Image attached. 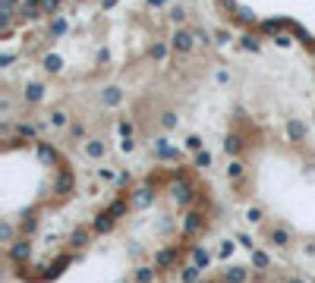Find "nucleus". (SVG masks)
<instances>
[{
    "label": "nucleus",
    "instance_id": "obj_5",
    "mask_svg": "<svg viewBox=\"0 0 315 283\" xmlns=\"http://www.w3.org/2000/svg\"><path fill=\"white\" fill-rule=\"evenodd\" d=\"M290 283H303V280H290Z\"/></svg>",
    "mask_w": 315,
    "mask_h": 283
},
{
    "label": "nucleus",
    "instance_id": "obj_2",
    "mask_svg": "<svg viewBox=\"0 0 315 283\" xmlns=\"http://www.w3.org/2000/svg\"><path fill=\"white\" fill-rule=\"evenodd\" d=\"M246 277V271L243 268H233V271H227V280H230V283H240Z\"/></svg>",
    "mask_w": 315,
    "mask_h": 283
},
{
    "label": "nucleus",
    "instance_id": "obj_3",
    "mask_svg": "<svg viewBox=\"0 0 315 283\" xmlns=\"http://www.w3.org/2000/svg\"><path fill=\"white\" fill-rule=\"evenodd\" d=\"M148 280H151V271L142 268V271H139V283H148Z\"/></svg>",
    "mask_w": 315,
    "mask_h": 283
},
{
    "label": "nucleus",
    "instance_id": "obj_4",
    "mask_svg": "<svg viewBox=\"0 0 315 283\" xmlns=\"http://www.w3.org/2000/svg\"><path fill=\"white\" fill-rule=\"evenodd\" d=\"M255 264H259V268H265V264H268V258H265L262 252H255Z\"/></svg>",
    "mask_w": 315,
    "mask_h": 283
},
{
    "label": "nucleus",
    "instance_id": "obj_1",
    "mask_svg": "<svg viewBox=\"0 0 315 283\" xmlns=\"http://www.w3.org/2000/svg\"><path fill=\"white\" fill-rule=\"evenodd\" d=\"M13 258H16V261L29 258V243H16V245H13Z\"/></svg>",
    "mask_w": 315,
    "mask_h": 283
}]
</instances>
